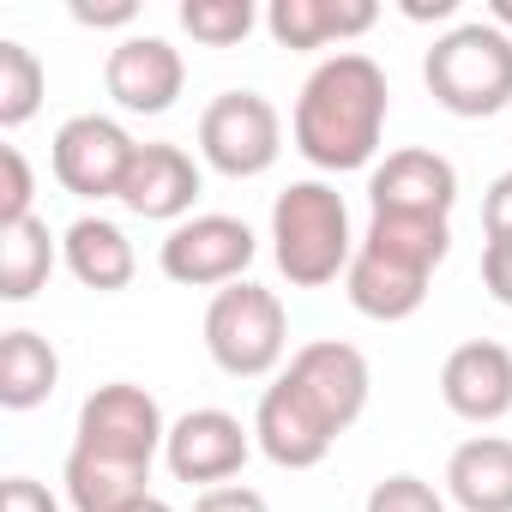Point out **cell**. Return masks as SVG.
<instances>
[{
    "label": "cell",
    "mask_w": 512,
    "mask_h": 512,
    "mask_svg": "<svg viewBox=\"0 0 512 512\" xmlns=\"http://www.w3.org/2000/svg\"><path fill=\"white\" fill-rule=\"evenodd\" d=\"M386 109H392V85L380 61L362 49H338L296 91V115H290L296 151L326 175L368 169L386 139Z\"/></svg>",
    "instance_id": "6da1fadb"
},
{
    "label": "cell",
    "mask_w": 512,
    "mask_h": 512,
    "mask_svg": "<svg viewBox=\"0 0 512 512\" xmlns=\"http://www.w3.org/2000/svg\"><path fill=\"white\" fill-rule=\"evenodd\" d=\"M350 205L332 181H290L272 199V260L296 290H326L356 260Z\"/></svg>",
    "instance_id": "7a4b0ae2"
},
{
    "label": "cell",
    "mask_w": 512,
    "mask_h": 512,
    "mask_svg": "<svg viewBox=\"0 0 512 512\" xmlns=\"http://www.w3.org/2000/svg\"><path fill=\"white\" fill-rule=\"evenodd\" d=\"M422 85L428 97L458 115V121H488L512 103V37L488 19L452 25L446 37H434V49L422 55Z\"/></svg>",
    "instance_id": "3957f363"
},
{
    "label": "cell",
    "mask_w": 512,
    "mask_h": 512,
    "mask_svg": "<svg viewBox=\"0 0 512 512\" xmlns=\"http://www.w3.org/2000/svg\"><path fill=\"white\" fill-rule=\"evenodd\" d=\"M284 350H290V314H284L278 290L241 278V284H229V290L211 296V308H205V356L229 380H266V374H278Z\"/></svg>",
    "instance_id": "277c9868"
},
{
    "label": "cell",
    "mask_w": 512,
    "mask_h": 512,
    "mask_svg": "<svg viewBox=\"0 0 512 512\" xmlns=\"http://www.w3.org/2000/svg\"><path fill=\"white\" fill-rule=\"evenodd\" d=\"M199 157L229 181H253L284 157V115L260 91H217L199 109Z\"/></svg>",
    "instance_id": "5b68a950"
},
{
    "label": "cell",
    "mask_w": 512,
    "mask_h": 512,
    "mask_svg": "<svg viewBox=\"0 0 512 512\" xmlns=\"http://www.w3.org/2000/svg\"><path fill=\"white\" fill-rule=\"evenodd\" d=\"M253 253H260V241H253V229L229 211H193L187 223H175L157 247V266L169 284L181 290H229L247 278Z\"/></svg>",
    "instance_id": "8992f818"
},
{
    "label": "cell",
    "mask_w": 512,
    "mask_h": 512,
    "mask_svg": "<svg viewBox=\"0 0 512 512\" xmlns=\"http://www.w3.org/2000/svg\"><path fill=\"white\" fill-rule=\"evenodd\" d=\"M163 440H169L163 404L145 386H133V380H109V386H97L79 404V428H73V446L79 452H97V458L133 464V470H151L157 452H163Z\"/></svg>",
    "instance_id": "52a82bcc"
},
{
    "label": "cell",
    "mask_w": 512,
    "mask_h": 512,
    "mask_svg": "<svg viewBox=\"0 0 512 512\" xmlns=\"http://www.w3.org/2000/svg\"><path fill=\"white\" fill-rule=\"evenodd\" d=\"M139 139L109 121V115H73L61 121L55 145H49V169L73 199H121V181L133 169Z\"/></svg>",
    "instance_id": "ba28073f"
},
{
    "label": "cell",
    "mask_w": 512,
    "mask_h": 512,
    "mask_svg": "<svg viewBox=\"0 0 512 512\" xmlns=\"http://www.w3.org/2000/svg\"><path fill=\"white\" fill-rule=\"evenodd\" d=\"M284 380L332 422V434H350L368 410V392H374V374H368V356L344 338H314L290 356Z\"/></svg>",
    "instance_id": "9c48e42d"
},
{
    "label": "cell",
    "mask_w": 512,
    "mask_h": 512,
    "mask_svg": "<svg viewBox=\"0 0 512 512\" xmlns=\"http://www.w3.org/2000/svg\"><path fill=\"white\" fill-rule=\"evenodd\" d=\"M253 452V428H241V416L217 410V404H199L187 416L169 422V440H163V464L175 482H199V488H223L229 476H241Z\"/></svg>",
    "instance_id": "30bf717a"
},
{
    "label": "cell",
    "mask_w": 512,
    "mask_h": 512,
    "mask_svg": "<svg viewBox=\"0 0 512 512\" xmlns=\"http://www.w3.org/2000/svg\"><path fill=\"white\" fill-rule=\"evenodd\" d=\"M368 205L374 217H446L458 205V169L452 157L410 145V151H386V163H374L368 175Z\"/></svg>",
    "instance_id": "8fae6325"
},
{
    "label": "cell",
    "mask_w": 512,
    "mask_h": 512,
    "mask_svg": "<svg viewBox=\"0 0 512 512\" xmlns=\"http://www.w3.org/2000/svg\"><path fill=\"white\" fill-rule=\"evenodd\" d=\"M103 91L127 115H169L187 91V61L169 37H121L103 61Z\"/></svg>",
    "instance_id": "7c38bea8"
},
{
    "label": "cell",
    "mask_w": 512,
    "mask_h": 512,
    "mask_svg": "<svg viewBox=\"0 0 512 512\" xmlns=\"http://www.w3.org/2000/svg\"><path fill=\"white\" fill-rule=\"evenodd\" d=\"M253 446H260L278 470H314V464L332 458L338 434H332V422L278 374V380L260 392V410H253Z\"/></svg>",
    "instance_id": "4fadbf2b"
},
{
    "label": "cell",
    "mask_w": 512,
    "mask_h": 512,
    "mask_svg": "<svg viewBox=\"0 0 512 512\" xmlns=\"http://www.w3.org/2000/svg\"><path fill=\"white\" fill-rule=\"evenodd\" d=\"M440 404L458 422H500L512 416V350L494 338H470L440 362Z\"/></svg>",
    "instance_id": "5bb4252c"
},
{
    "label": "cell",
    "mask_w": 512,
    "mask_h": 512,
    "mask_svg": "<svg viewBox=\"0 0 512 512\" xmlns=\"http://www.w3.org/2000/svg\"><path fill=\"white\" fill-rule=\"evenodd\" d=\"M199 187H205L199 163H193L181 145L157 139V145H139V151H133V169H127V181H121V205H127L133 217H145V223H169V229H175V223L193 217Z\"/></svg>",
    "instance_id": "9a60e30c"
},
{
    "label": "cell",
    "mask_w": 512,
    "mask_h": 512,
    "mask_svg": "<svg viewBox=\"0 0 512 512\" xmlns=\"http://www.w3.org/2000/svg\"><path fill=\"white\" fill-rule=\"evenodd\" d=\"M428 284H434L428 272L392 260V253H380V247H368V241H356V260H350V272H344L350 308H356L362 320H380V326L410 320V314L428 302Z\"/></svg>",
    "instance_id": "2e32d148"
},
{
    "label": "cell",
    "mask_w": 512,
    "mask_h": 512,
    "mask_svg": "<svg viewBox=\"0 0 512 512\" xmlns=\"http://www.w3.org/2000/svg\"><path fill=\"white\" fill-rule=\"evenodd\" d=\"M374 25H380L374 0H272L266 7V31L290 55H314V49L350 43V37L374 31Z\"/></svg>",
    "instance_id": "e0dca14e"
},
{
    "label": "cell",
    "mask_w": 512,
    "mask_h": 512,
    "mask_svg": "<svg viewBox=\"0 0 512 512\" xmlns=\"http://www.w3.org/2000/svg\"><path fill=\"white\" fill-rule=\"evenodd\" d=\"M61 266H67L85 290L115 296V290L133 284L139 253H133V241H127L121 223H109V217H73V223L61 229Z\"/></svg>",
    "instance_id": "ac0fdd59"
},
{
    "label": "cell",
    "mask_w": 512,
    "mask_h": 512,
    "mask_svg": "<svg viewBox=\"0 0 512 512\" xmlns=\"http://www.w3.org/2000/svg\"><path fill=\"white\" fill-rule=\"evenodd\" d=\"M446 494L464 512H512V440L470 434L446 458Z\"/></svg>",
    "instance_id": "d6986e66"
},
{
    "label": "cell",
    "mask_w": 512,
    "mask_h": 512,
    "mask_svg": "<svg viewBox=\"0 0 512 512\" xmlns=\"http://www.w3.org/2000/svg\"><path fill=\"white\" fill-rule=\"evenodd\" d=\"M55 386H61V356L43 332H31V326L0 332V404L37 410L55 398Z\"/></svg>",
    "instance_id": "ffe728a7"
},
{
    "label": "cell",
    "mask_w": 512,
    "mask_h": 512,
    "mask_svg": "<svg viewBox=\"0 0 512 512\" xmlns=\"http://www.w3.org/2000/svg\"><path fill=\"white\" fill-rule=\"evenodd\" d=\"M151 470H133V464H115V458H97V452H67V470H61V488H67V506L73 512H127L139 506L151 488Z\"/></svg>",
    "instance_id": "44dd1931"
},
{
    "label": "cell",
    "mask_w": 512,
    "mask_h": 512,
    "mask_svg": "<svg viewBox=\"0 0 512 512\" xmlns=\"http://www.w3.org/2000/svg\"><path fill=\"white\" fill-rule=\"evenodd\" d=\"M55 266H61V241L49 235L43 217L0 229V302H31Z\"/></svg>",
    "instance_id": "7402d4cb"
},
{
    "label": "cell",
    "mask_w": 512,
    "mask_h": 512,
    "mask_svg": "<svg viewBox=\"0 0 512 512\" xmlns=\"http://www.w3.org/2000/svg\"><path fill=\"white\" fill-rule=\"evenodd\" d=\"M362 241L434 278L446 266V253H452V223L446 217H368Z\"/></svg>",
    "instance_id": "603a6c76"
},
{
    "label": "cell",
    "mask_w": 512,
    "mask_h": 512,
    "mask_svg": "<svg viewBox=\"0 0 512 512\" xmlns=\"http://www.w3.org/2000/svg\"><path fill=\"white\" fill-rule=\"evenodd\" d=\"M43 91H49V73H43L37 49H25V43L7 37V43H0V127L19 133L43 109Z\"/></svg>",
    "instance_id": "cb8c5ba5"
},
{
    "label": "cell",
    "mask_w": 512,
    "mask_h": 512,
    "mask_svg": "<svg viewBox=\"0 0 512 512\" xmlns=\"http://www.w3.org/2000/svg\"><path fill=\"white\" fill-rule=\"evenodd\" d=\"M260 7L253 0H181V31L205 49H235L253 37Z\"/></svg>",
    "instance_id": "d4e9b609"
},
{
    "label": "cell",
    "mask_w": 512,
    "mask_h": 512,
    "mask_svg": "<svg viewBox=\"0 0 512 512\" xmlns=\"http://www.w3.org/2000/svg\"><path fill=\"white\" fill-rule=\"evenodd\" d=\"M362 512H446V494H440L434 482L398 470V476H380V482L368 488Z\"/></svg>",
    "instance_id": "484cf974"
},
{
    "label": "cell",
    "mask_w": 512,
    "mask_h": 512,
    "mask_svg": "<svg viewBox=\"0 0 512 512\" xmlns=\"http://www.w3.org/2000/svg\"><path fill=\"white\" fill-rule=\"evenodd\" d=\"M31 199H37V175H31V163H25V151H19V145H0V229L37 217Z\"/></svg>",
    "instance_id": "4316f807"
},
{
    "label": "cell",
    "mask_w": 512,
    "mask_h": 512,
    "mask_svg": "<svg viewBox=\"0 0 512 512\" xmlns=\"http://www.w3.org/2000/svg\"><path fill=\"white\" fill-rule=\"evenodd\" d=\"M482 235L488 241H512V169L488 181L482 193Z\"/></svg>",
    "instance_id": "83f0119b"
},
{
    "label": "cell",
    "mask_w": 512,
    "mask_h": 512,
    "mask_svg": "<svg viewBox=\"0 0 512 512\" xmlns=\"http://www.w3.org/2000/svg\"><path fill=\"white\" fill-rule=\"evenodd\" d=\"M0 512H67L37 476H7L0 482Z\"/></svg>",
    "instance_id": "f1b7e54d"
},
{
    "label": "cell",
    "mask_w": 512,
    "mask_h": 512,
    "mask_svg": "<svg viewBox=\"0 0 512 512\" xmlns=\"http://www.w3.org/2000/svg\"><path fill=\"white\" fill-rule=\"evenodd\" d=\"M482 290L512 314V241H482Z\"/></svg>",
    "instance_id": "f546056e"
},
{
    "label": "cell",
    "mask_w": 512,
    "mask_h": 512,
    "mask_svg": "<svg viewBox=\"0 0 512 512\" xmlns=\"http://www.w3.org/2000/svg\"><path fill=\"white\" fill-rule=\"evenodd\" d=\"M193 512H272L260 488H241V482H223V488H205L193 500Z\"/></svg>",
    "instance_id": "4dcf8cb0"
},
{
    "label": "cell",
    "mask_w": 512,
    "mask_h": 512,
    "mask_svg": "<svg viewBox=\"0 0 512 512\" xmlns=\"http://www.w3.org/2000/svg\"><path fill=\"white\" fill-rule=\"evenodd\" d=\"M73 19L91 25V31H109V25H133L139 7H133V0H115V7H73Z\"/></svg>",
    "instance_id": "1f68e13d"
},
{
    "label": "cell",
    "mask_w": 512,
    "mask_h": 512,
    "mask_svg": "<svg viewBox=\"0 0 512 512\" xmlns=\"http://www.w3.org/2000/svg\"><path fill=\"white\" fill-rule=\"evenodd\" d=\"M404 19H452V0H434V7H428V0H410Z\"/></svg>",
    "instance_id": "d6a6232c"
},
{
    "label": "cell",
    "mask_w": 512,
    "mask_h": 512,
    "mask_svg": "<svg viewBox=\"0 0 512 512\" xmlns=\"http://www.w3.org/2000/svg\"><path fill=\"white\" fill-rule=\"evenodd\" d=\"M488 25H500L512 37V0H488Z\"/></svg>",
    "instance_id": "836d02e7"
},
{
    "label": "cell",
    "mask_w": 512,
    "mask_h": 512,
    "mask_svg": "<svg viewBox=\"0 0 512 512\" xmlns=\"http://www.w3.org/2000/svg\"><path fill=\"white\" fill-rule=\"evenodd\" d=\"M127 512H175V506H169V500H157V494H145V500H139V506H127Z\"/></svg>",
    "instance_id": "e575fe53"
}]
</instances>
